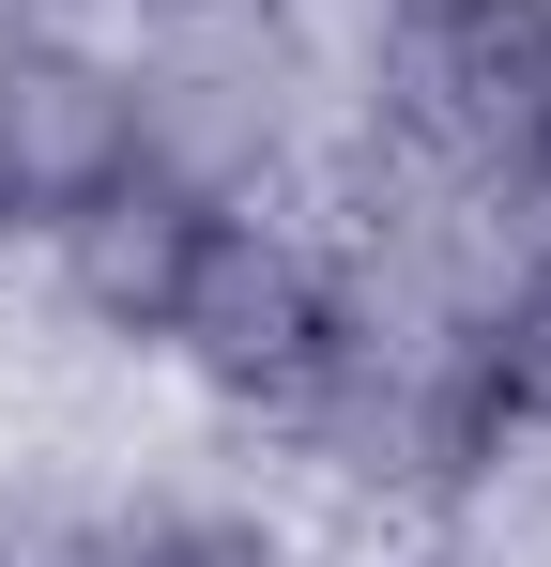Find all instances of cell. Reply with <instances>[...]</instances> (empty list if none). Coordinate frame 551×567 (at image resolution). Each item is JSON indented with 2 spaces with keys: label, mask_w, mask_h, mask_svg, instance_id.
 I'll return each mask as SVG.
<instances>
[{
  "label": "cell",
  "mask_w": 551,
  "mask_h": 567,
  "mask_svg": "<svg viewBox=\"0 0 551 567\" xmlns=\"http://www.w3.org/2000/svg\"><path fill=\"white\" fill-rule=\"evenodd\" d=\"M367 123L445 199H537L551 169V0H383Z\"/></svg>",
  "instance_id": "1"
},
{
  "label": "cell",
  "mask_w": 551,
  "mask_h": 567,
  "mask_svg": "<svg viewBox=\"0 0 551 567\" xmlns=\"http://www.w3.org/2000/svg\"><path fill=\"white\" fill-rule=\"evenodd\" d=\"M353 338H367L353 261H337L322 230H291L276 199H230V215L199 230V261H184L169 322H154V353H169L199 399H230V414H276V430H291L322 383L353 369Z\"/></svg>",
  "instance_id": "2"
},
{
  "label": "cell",
  "mask_w": 551,
  "mask_h": 567,
  "mask_svg": "<svg viewBox=\"0 0 551 567\" xmlns=\"http://www.w3.org/2000/svg\"><path fill=\"white\" fill-rule=\"evenodd\" d=\"M138 169H154L138 62H123V47H92V31H62V16L0 31V215H15V246L77 230L92 199L138 185Z\"/></svg>",
  "instance_id": "3"
},
{
  "label": "cell",
  "mask_w": 551,
  "mask_h": 567,
  "mask_svg": "<svg viewBox=\"0 0 551 567\" xmlns=\"http://www.w3.org/2000/svg\"><path fill=\"white\" fill-rule=\"evenodd\" d=\"M230 215V185H199V169H138V185H107L77 230H46V261H62V307H77L92 338H123V353H154V322H169L184 261H199V230Z\"/></svg>",
  "instance_id": "4"
},
{
  "label": "cell",
  "mask_w": 551,
  "mask_h": 567,
  "mask_svg": "<svg viewBox=\"0 0 551 567\" xmlns=\"http://www.w3.org/2000/svg\"><path fill=\"white\" fill-rule=\"evenodd\" d=\"M445 338H459V383L490 399V430H506V445H551V230L459 307Z\"/></svg>",
  "instance_id": "5"
},
{
  "label": "cell",
  "mask_w": 551,
  "mask_h": 567,
  "mask_svg": "<svg viewBox=\"0 0 551 567\" xmlns=\"http://www.w3.org/2000/svg\"><path fill=\"white\" fill-rule=\"evenodd\" d=\"M31 16H62V0H0V31H31Z\"/></svg>",
  "instance_id": "6"
},
{
  "label": "cell",
  "mask_w": 551,
  "mask_h": 567,
  "mask_svg": "<svg viewBox=\"0 0 551 567\" xmlns=\"http://www.w3.org/2000/svg\"><path fill=\"white\" fill-rule=\"evenodd\" d=\"M0 567H46V553H31V537H15V522H0Z\"/></svg>",
  "instance_id": "7"
},
{
  "label": "cell",
  "mask_w": 551,
  "mask_h": 567,
  "mask_svg": "<svg viewBox=\"0 0 551 567\" xmlns=\"http://www.w3.org/2000/svg\"><path fill=\"white\" fill-rule=\"evenodd\" d=\"M0 261H15V215H0Z\"/></svg>",
  "instance_id": "8"
},
{
  "label": "cell",
  "mask_w": 551,
  "mask_h": 567,
  "mask_svg": "<svg viewBox=\"0 0 551 567\" xmlns=\"http://www.w3.org/2000/svg\"><path fill=\"white\" fill-rule=\"evenodd\" d=\"M537 215H551V169H537Z\"/></svg>",
  "instance_id": "9"
}]
</instances>
